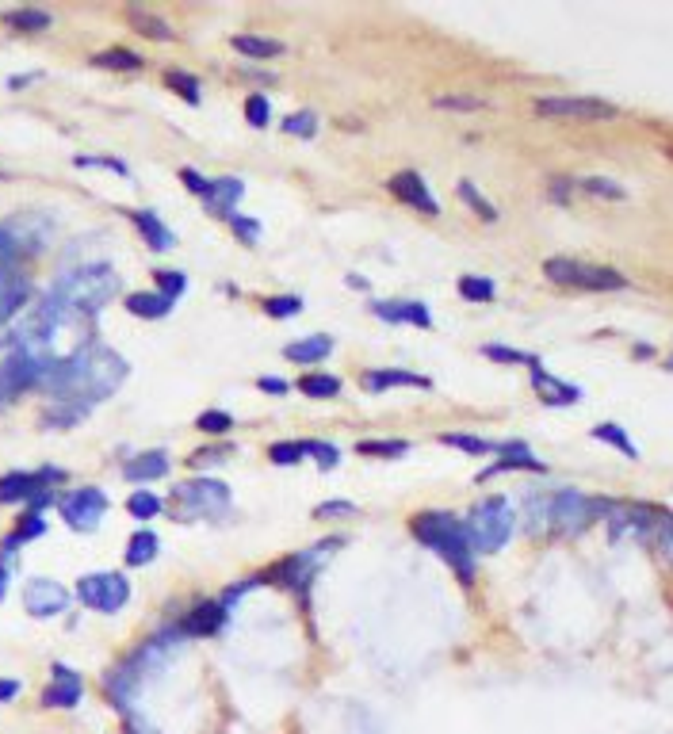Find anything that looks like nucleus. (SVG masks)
<instances>
[{"instance_id":"obj_1","label":"nucleus","mask_w":673,"mask_h":734,"mask_svg":"<svg viewBox=\"0 0 673 734\" xmlns=\"http://www.w3.org/2000/svg\"><path fill=\"white\" fill-rule=\"evenodd\" d=\"M123 379H127V360L119 352H111L108 345H81L77 352L54 360L43 390L54 406H66L77 417H85L96 402L115 394Z\"/></svg>"},{"instance_id":"obj_2","label":"nucleus","mask_w":673,"mask_h":734,"mask_svg":"<svg viewBox=\"0 0 673 734\" xmlns=\"http://www.w3.org/2000/svg\"><path fill=\"white\" fill-rule=\"evenodd\" d=\"M413 536L429 543L463 582L475 578V551H471V540H467V528L452 513H417L413 517Z\"/></svg>"},{"instance_id":"obj_3","label":"nucleus","mask_w":673,"mask_h":734,"mask_svg":"<svg viewBox=\"0 0 673 734\" xmlns=\"http://www.w3.org/2000/svg\"><path fill=\"white\" fill-rule=\"evenodd\" d=\"M513 505L505 497H486L478 501L475 509L467 513L463 528H467V540H471V551H501L509 536H513Z\"/></svg>"},{"instance_id":"obj_4","label":"nucleus","mask_w":673,"mask_h":734,"mask_svg":"<svg viewBox=\"0 0 673 734\" xmlns=\"http://www.w3.org/2000/svg\"><path fill=\"white\" fill-rule=\"evenodd\" d=\"M543 276L566 287H582V291H620L628 287V280L616 268H601V264H586V260L555 257L543 264Z\"/></svg>"},{"instance_id":"obj_5","label":"nucleus","mask_w":673,"mask_h":734,"mask_svg":"<svg viewBox=\"0 0 673 734\" xmlns=\"http://www.w3.org/2000/svg\"><path fill=\"white\" fill-rule=\"evenodd\" d=\"M536 115L563 119V123H605V119H616V104L593 100V96H543L536 100Z\"/></svg>"},{"instance_id":"obj_6","label":"nucleus","mask_w":673,"mask_h":734,"mask_svg":"<svg viewBox=\"0 0 673 734\" xmlns=\"http://www.w3.org/2000/svg\"><path fill=\"white\" fill-rule=\"evenodd\" d=\"M176 505H180V513H188V517H218V513H226V505H230V486H226V482H215V478L184 482V486H176Z\"/></svg>"},{"instance_id":"obj_7","label":"nucleus","mask_w":673,"mask_h":734,"mask_svg":"<svg viewBox=\"0 0 673 734\" xmlns=\"http://www.w3.org/2000/svg\"><path fill=\"white\" fill-rule=\"evenodd\" d=\"M77 597L85 601L92 612H119L131 601V582L123 574H85L77 582Z\"/></svg>"},{"instance_id":"obj_8","label":"nucleus","mask_w":673,"mask_h":734,"mask_svg":"<svg viewBox=\"0 0 673 734\" xmlns=\"http://www.w3.org/2000/svg\"><path fill=\"white\" fill-rule=\"evenodd\" d=\"M593 513H597V501L582 497L578 490H559V494L547 501V524L555 532H563V536L582 532L589 520H593Z\"/></svg>"},{"instance_id":"obj_9","label":"nucleus","mask_w":673,"mask_h":734,"mask_svg":"<svg viewBox=\"0 0 673 734\" xmlns=\"http://www.w3.org/2000/svg\"><path fill=\"white\" fill-rule=\"evenodd\" d=\"M58 509H62V517H66L69 528L88 532V528H96L100 517L108 513V494L96 490V486H85V490H73V494L62 497Z\"/></svg>"},{"instance_id":"obj_10","label":"nucleus","mask_w":673,"mask_h":734,"mask_svg":"<svg viewBox=\"0 0 673 734\" xmlns=\"http://www.w3.org/2000/svg\"><path fill=\"white\" fill-rule=\"evenodd\" d=\"M58 471H12V475H0V505H12V501H31L35 497V505H43L46 490H50V482H58Z\"/></svg>"},{"instance_id":"obj_11","label":"nucleus","mask_w":673,"mask_h":734,"mask_svg":"<svg viewBox=\"0 0 673 734\" xmlns=\"http://www.w3.org/2000/svg\"><path fill=\"white\" fill-rule=\"evenodd\" d=\"M23 605H27L31 616H39V620L62 616L69 605V589L58 582H50V578H31V582L23 585Z\"/></svg>"},{"instance_id":"obj_12","label":"nucleus","mask_w":673,"mask_h":734,"mask_svg":"<svg viewBox=\"0 0 673 734\" xmlns=\"http://www.w3.org/2000/svg\"><path fill=\"white\" fill-rule=\"evenodd\" d=\"M337 543L326 540V543H318V547H310V551H303V555H295V559H287L280 566V578L283 585H291V589H303V585H310V578H314V570L322 566V562L329 559V551H333Z\"/></svg>"},{"instance_id":"obj_13","label":"nucleus","mask_w":673,"mask_h":734,"mask_svg":"<svg viewBox=\"0 0 673 734\" xmlns=\"http://www.w3.org/2000/svg\"><path fill=\"white\" fill-rule=\"evenodd\" d=\"M391 192L402 199V203H410L417 207L421 215H440V203H436V195L429 192V184L421 180L417 173H398L391 176Z\"/></svg>"},{"instance_id":"obj_14","label":"nucleus","mask_w":673,"mask_h":734,"mask_svg":"<svg viewBox=\"0 0 673 734\" xmlns=\"http://www.w3.org/2000/svg\"><path fill=\"white\" fill-rule=\"evenodd\" d=\"M27 303H31V283H27V276H20L16 268L0 272V325L12 322Z\"/></svg>"},{"instance_id":"obj_15","label":"nucleus","mask_w":673,"mask_h":734,"mask_svg":"<svg viewBox=\"0 0 673 734\" xmlns=\"http://www.w3.org/2000/svg\"><path fill=\"white\" fill-rule=\"evenodd\" d=\"M81 696H85V685H81V677L66 666H54V681L46 685L43 692V704L46 708H77L81 704Z\"/></svg>"},{"instance_id":"obj_16","label":"nucleus","mask_w":673,"mask_h":734,"mask_svg":"<svg viewBox=\"0 0 673 734\" xmlns=\"http://www.w3.org/2000/svg\"><path fill=\"white\" fill-rule=\"evenodd\" d=\"M222 624H226V605L203 601V605H196L180 620V635H215Z\"/></svg>"},{"instance_id":"obj_17","label":"nucleus","mask_w":673,"mask_h":734,"mask_svg":"<svg viewBox=\"0 0 673 734\" xmlns=\"http://www.w3.org/2000/svg\"><path fill=\"white\" fill-rule=\"evenodd\" d=\"M532 383H536V394H540L547 406H574L582 398V390L563 383V379H555V375H547L543 367H532Z\"/></svg>"},{"instance_id":"obj_18","label":"nucleus","mask_w":673,"mask_h":734,"mask_svg":"<svg viewBox=\"0 0 673 734\" xmlns=\"http://www.w3.org/2000/svg\"><path fill=\"white\" fill-rule=\"evenodd\" d=\"M494 452H501L505 459L494 463V467H486V471L478 475L482 482H486L490 475H501V471H517V467H524V471H547V467H543V459H536L524 444H494Z\"/></svg>"},{"instance_id":"obj_19","label":"nucleus","mask_w":673,"mask_h":734,"mask_svg":"<svg viewBox=\"0 0 673 734\" xmlns=\"http://www.w3.org/2000/svg\"><path fill=\"white\" fill-rule=\"evenodd\" d=\"M241 192H245V184L241 180H234V176H222V180H211V188H207V207L215 211L218 218H234V203L241 199Z\"/></svg>"},{"instance_id":"obj_20","label":"nucleus","mask_w":673,"mask_h":734,"mask_svg":"<svg viewBox=\"0 0 673 734\" xmlns=\"http://www.w3.org/2000/svg\"><path fill=\"white\" fill-rule=\"evenodd\" d=\"M360 383H364V390H375V394H379V390H387V387H413V390L433 387L429 379H421V375H413V371H394V367L391 371H368Z\"/></svg>"},{"instance_id":"obj_21","label":"nucleus","mask_w":673,"mask_h":734,"mask_svg":"<svg viewBox=\"0 0 673 734\" xmlns=\"http://www.w3.org/2000/svg\"><path fill=\"white\" fill-rule=\"evenodd\" d=\"M169 455L165 452H146L131 459V463H123V475L131 478V482H153V478H165L169 475Z\"/></svg>"},{"instance_id":"obj_22","label":"nucleus","mask_w":673,"mask_h":734,"mask_svg":"<svg viewBox=\"0 0 673 734\" xmlns=\"http://www.w3.org/2000/svg\"><path fill=\"white\" fill-rule=\"evenodd\" d=\"M131 222L138 226V234L150 241V249H173V245H176L173 230H169L161 218L153 215V211H131Z\"/></svg>"},{"instance_id":"obj_23","label":"nucleus","mask_w":673,"mask_h":734,"mask_svg":"<svg viewBox=\"0 0 673 734\" xmlns=\"http://www.w3.org/2000/svg\"><path fill=\"white\" fill-rule=\"evenodd\" d=\"M329 352H333V341H329L326 333L306 337V341H295V345L283 348V356H287L291 364H318V360H326Z\"/></svg>"},{"instance_id":"obj_24","label":"nucleus","mask_w":673,"mask_h":734,"mask_svg":"<svg viewBox=\"0 0 673 734\" xmlns=\"http://www.w3.org/2000/svg\"><path fill=\"white\" fill-rule=\"evenodd\" d=\"M375 314L383 322H410V325H433L429 306L421 303H375Z\"/></svg>"},{"instance_id":"obj_25","label":"nucleus","mask_w":673,"mask_h":734,"mask_svg":"<svg viewBox=\"0 0 673 734\" xmlns=\"http://www.w3.org/2000/svg\"><path fill=\"white\" fill-rule=\"evenodd\" d=\"M230 46H234L238 54H245V58H253V62H264V58L283 54V43H276V39H261V35H234Z\"/></svg>"},{"instance_id":"obj_26","label":"nucleus","mask_w":673,"mask_h":734,"mask_svg":"<svg viewBox=\"0 0 673 734\" xmlns=\"http://www.w3.org/2000/svg\"><path fill=\"white\" fill-rule=\"evenodd\" d=\"M127 310H131L134 318H165L173 303L165 299V295H146V291H134L127 295Z\"/></svg>"},{"instance_id":"obj_27","label":"nucleus","mask_w":673,"mask_h":734,"mask_svg":"<svg viewBox=\"0 0 673 734\" xmlns=\"http://www.w3.org/2000/svg\"><path fill=\"white\" fill-rule=\"evenodd\" d=\"M20 253H27V241L20 238V230H16L12 222H4V226H0V272H8Z\"/></svg>"},{"instance_id":"obj_28","label":"nucleus","mask_w":673,"mask_h":734,"mask_svg":"<svg viewBox=\"0 0 673 734\" xmlns=\"http://www.w3.org/2000/svg\"><path fill=\"white\" fill-rule=\"evenodd\" d=\"M157 547H161V540L153 536L150 528H142V532H134L131 543H127V562H131V566H146V562H153Z\"/></svg>"},{"instance_id":"obj_29","label":"nucleus","mask_w":673,"mask_h":734,"mask_svg":"<svg viewBox=\"0 0 673 734\" xmlns=\"http://www.w3.org/2000/svg\"><path fill=\"white\" fill-rule=\"evenodd\" d=\"M4 23L16 27V31H46L50 27V12H43V8H16V12H4Z\"/></svg>"},{"instance_id":"obj_30","label":"nucleus","mask_w":673,"mask_h":734,"mask_svg":"<svg viewBox=\"0 0 673 734\" xmlns=\"http://www.w3.org/2000/svg\"><path fill=\"white\" fill-rule=\"evenodd\" d=\"M299 390H303L306 398H337L341 394V379L337 375H303Z\"/></svg>"},{"instance_id":"obj_31","label":"nucleus","mask_w":673,"mask_h":734,"mask_svg":"<svg viewBox=\"0 0 673 734\" xmlns=\"http://www.w3.org/2000/svg\"><path fill=\"white\" fill-rule=\"evenodd\" d=\"M593 440H601V444H612L616 452H624L628 459H635V455H639V452H635V444L628 440V432L620 429V425H612V421L597 425V429H593Z\"/></svg>"},{"instance_id":"obj_32","label":"nucleus","mask_w":673,"mask_h":734,"mask_svg":"<svg viewBox=\"0 0 673 734\" xmlns=\"http://www.w3.org/2000/svg\"><path fill=\"white\" fill-rule=\"evenodd\" d=\"M127 20H131L134 31H138V35H146V39H173L169 23L157 20V16H146V12H138V8H134V12H131V16H127Z\"/></svg>"},{"instance_id":"obj_33","label":"nucleus","mask_w":673,"mask_h":734,"mask_svg":"<svg viewBox=\"0 0 673 734\" xmlns=\"http://www.w3.org/2000/svg\"><path fill=\"white\" fill-rule=\"evenodd\" d=\"M459 295L471 299V303H490L498 295V287H494V280H482V276H463L459 280Z\"/></svg>"},{"instance_id":"obj_34","label":"nucleus","mask_w":673,"mask_h":734,"mask_svg":"<svg viewBox=\"0 0 673 734\" xmlns=\"http://www.w3.org/2000/svg\"><path fill=\"white\" fill-rule=\"evenodd\" d=\"M92 65H100V69H142V58L131 54V50H104V54H96Z\"/></svg>"},{"instance_id":"obj_35","label":"nucleus","mask_w":673,"mask_h":734,"mask_svg":"<svg viewBox=\"0 0 673 734\" xmlns=\"http://www.w3.org/2000/svg\"><path fill=\"white\" fill-rule=\"evenodd\" d=\"M356 452L360 455H391V459H398V455L410 452V444H406V440H360V444H356Z\"/></svg>"},{"instance_id":"obj_36","label":"nucleus","mask_w":673,"mask_h":734,"mask_svg":"<svg viewBox=\"0 0 673 734\" xmlns=\"http://www.w3.org/2000/svg\"><path fill=\"white\" fill-rule=\"evenodd\" d=\"M127 509H131V517H138V520H153L161 513V497H153L150 490H138V494L127 501Z\"/></svg>"},{"instance_id":"obj_37","label":"nucleus","mask_w":673,"mask_h":734,"mask_svg":"<svg viewBox=\"0 0 673 734\" xmlns=\"http://www.w3.org/2000/svg\"><path fill=\"white\" fill-rule=\"evenodd\" d=\"M268 459H272V463H280V467H291V463L306 459V444H303V440H291V444H272V448H268Z\"/></svg>"},{"instance_id":"obj_38","label":"nucleus","mask_w":673,"mask_h":734,"mask_svg":"<svg viewBox=\"0 0 673 734\" xmlns=\"http://www.w3.org/2000/svg\"><path fill=\"white\" fill-rule=\"evenodd\" d=\"M196 429L211 432V436H222V432L234 429V417H230V413H222V410H207V413H199Z\"/></svg>"},{"instance_id":"obj_39","label":"nucleus","mask_w":673,"mask_h":734,"mask_svg":"<svg viewBox=\"0 0 673 734\" xmlns=\"http://www.w3.org/2000/svg\"><path fill=\"white\" fill-rule=\"evenodd\" d=\"M444 444H448V448H463V452H471V455L494 452V444H490V440H478V436H463V432H444Z\"/></svg>"},{"instance_id":"obj_40","label":"nucleus","mask_w":673,"mask_h":734,"mask_svg":"<svg viewBox=\"0 0 673 734\" xmlns=\"http://www.w3.org/2000/svg\"><path fill=\"white\" fill-rule=\"evenodd\" d=\"M482 356H490V360H505V364L540 367V360H536L532 352H513V348H501V345H486V348H482Z\"/></svg>"},{"instance_id":"obj_41","label":"nucleus","mask_w":673,"mask_h":734,"mask_svg":"<svg viewBox=\"0 0 673 734\" xmlns=\"http://www.w3.org/2000/svg\"><path fill=\"white\" fill-rule=\"evenodd\" d=\"M165 85L176 88L180 96H188L192 104H199V81L192 77V73H180V69H173V73H165Z\"/></svg>"},{"instance_id":"obj_42","label":"nucleus","mask_w":673,"mask_h":734,"mask_svg":"<svg viewBox=\"0 0 673 734\" xmlns=\"http://www.w3.org/2000/svg\"><path fill=\"white\" fill-rule=\"evenodd\" d=\"M578 188L589 195H601V199H624V188H616L612 180H601V176H586L578 180Z\"/></svg>"},{"instance_id":"obj_43","label":"nucleus","mask_w":673,"mask_h":734,"mask_svg":"<svg viewBox=\"0 0 673 734\" xmlns=\"http://www.w3.org/2000/svg\"><path fill=\"white\" fill-rule=\"evenodd\" d=\"M456 192L463 195V199H467L471 207H475V211H478V218H490V222L498 218V211H494V207H490V203H486V199H482V195L475 192V184H471V180H459V188H456Z\"/></svg>"},{"instance_id":"obj_44","label":"nucleus","mask_w":673,"mask_h":734,"mask_svg":"<svg viewBox=\"0 0 673 734\" xmlns=\"http://www.w3.org/2000/svg\"><path fill=\"white\" fill-rule=\"evenodd\" d=\"M306 455H314L318 459V467H337V459H341V452L333 448V444H322V440H306Z\"/></svg>"},{"instance_id":"obj_45","label":"nucleus","mask_w":673,"mask_h":734,"mask_svg":"<svg viewBox=\"0 0 673 734\" xmlns=\"http://www.w3.org/2000/svg\"><path fill=\"white\" fill-rule=\"evenodd\" d=\"M43 532H46L43 517H39V513H31V517H23V524L16 528V536L8 540V547H16V543H23V540H35V536H43Z\"/></svg>"},{"instance_id":"obj_46","label":"nucleus","mask_w":673,"mask_h":734,"mask_svg":"<svg viewBox=\"0 0 673 734\" xmlns=\"http://www.w3.org/2000/svg\"><path fill=\"white\" fill-rule=\"evenodd\" d=\"M157 287H161V295H165L169 303H176V295L188 287V280H184L180 272H157Z\"/></svg>"},{"instance_id":"obj_47","label":"nucleus","mask_w":673,"mask_h":734,"mask_svg":"<svg viewBox=\"0 0 673 734\" xmlns=\"http://www.w3.org/2000/svg\"><path fill=\"white\" fill-rule=\"evenodd\" d=\"M299 299H295V295H280V299H268V303H264V310H268V314H272V318H295V314H299Z\"/></svg>"},{"instance_id":"obj_48","label":"nucleus","mask_w":673,"mask_h":734,"mask_svg":"<svg viewBox=\"0 0 673 734\" xmlns=\"http://www.w3.org/2000/svg\"><path fill=\"white\" fill-rule=\"evenodd\" d=\"M245 119H249L253 127H268V100H264L261 92L245 100Z\"/></svg>"},{"instance_id":"obj_49","label":"nucleus","mask_w":673,"mask_h":734,"mask_svg":"<svg viewBox=\"0 0 673 734\" xmlns=\"http://www.w3.org/2000/svg\"><path fill=\"white\" fill-rule=\"evenodd\" d=\"M433 104L436 108H448V111H482L486 108L482 100H471V96H436Z\"/></svg>"},{"instance_id":"obj_50","label":"nucleus","mask_w":673,"mask_h":734,"mask_svg":"<svg viewBox=\"0 0 673 734\" xmlns=\"http://www.w3.org/2000/svg\"><path fill=\"white\" fill-rule=\"evenodd\" d=\"M77 169H111L119 176H131V169L123 161H111V157H77Z\"/></svg>"},{"instance_id":"obj_51","label":"nucleus","mask_w":673,"mask_h":734,"mask_svg":"<svg viewBox=\"0 0 673 734\" xmlns=\"http://www.w3.org/2000/svg\"><path fill=\"white\" fill-rule=\"evenodd\" d=\"M283 130H287V134H303V138H310V134H314V130H318V123H314V115H310V111H299V115H291V119H287V123H283Z\"/></svg>"},{"instance_id":"obj_52","label":"nucleus","mask_w":673,"mask_h":734,"mask_svg":"<svg viewBox=\"0 0 673 734\" xmlns=\"http://www.w3.org/2000/svg\"><path fill=\"white\" fill-rule=\"evenodd\" d=\"M654 543H658V551L673 562V520H662L658 524V532H654Z\"/></svg>"},{"instance_id":"obj_53","label":"nucleus","mask_w":673,"mask_h":734,"mask_svg":"<svg viewBox=\"0 0 673 734\" xmlns=\"http://www.w3.org/2000/svg\"><path fill=\"white\" fill-rule=\"evenodd\" d=\"M180 180H184V184H188V188H192L196 195H207V188H211V180H203L196 169H184V173H180Z\"/></svg>"},{"instance_id":"obj_54","label":"nucleus","mask_w":673,"mask_h":734,"mask_svg":"<svg viewBox=\"0 0 673 734\" xmlns=\"http://www.w3.org/2000/svg\"><path fill=\"white\" fill-rule=\"evenodd\" d=\"M341 513H352V505H348V501H326V505H318V513H314V517H341Z\"/></svg>"},{"instance_id":"obj_55","label":"nucleus","mask_w":673,"mask_h":734,"mask_svg":"<svg viewBox=\"0 0 673 734\" xmlns=\"http://www.w3.org/2000/svg\"><path fill=\"white\" fill-rule=\"evenodd\" d=\"M257 387H261L264 394H287V383H283V379H272V375H264Z\"/></svg>"},{"instance_id":"obj_56","label":"nucleus","mask_w":673,"mask_h":734,"mask_svg":"<svg viewBox=\"0 0 673 734\" xmlns=\"http://www.w3.org/2000/svg\"><path fill=\"white\" fill-rule=\"evenodd\" d=\"M230 222H234V230H238L241 238H257V222H245V218H230Z\"/></svg>"},{"instance_id":"obj_57","label":"nucleus","mask_w":673,"mask_h":734,"mask_svg":"<svg viewBox=\"0 0 673 734\" xmlns=\"http://www.w3.org/2000/svg\"><path fill=\"white\" fill-rule=\"evenodd\" d=\"M12 696H20V681H0V704Z\"/></svg>"},{"instance_id":"obj_58","label":"nucleus","mask_w":673,"mask_h":734,"mask_svg":"<svg viewBox=\"0 0 673 734\" xmlns=\"http://www.w3.org/2000/svg\"><path fill=\"white\" fill-rule=\"evenodd\" d=\"M4 593H8V570L0 566V601H4Z\"/></svg>"}]
</instances>
